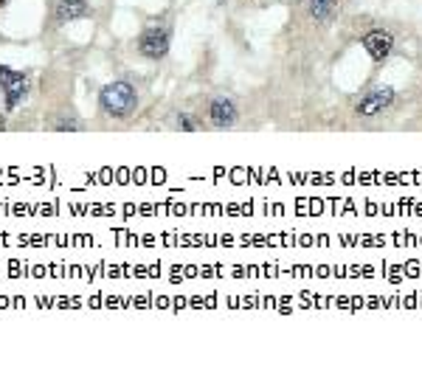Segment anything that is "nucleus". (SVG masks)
<instances>
[{"mask_svg": "<svg viewBox=\"0 0 422 374\" xmlns=\"http://www.w3.org/2000/svg\"><path fill=\"white\" fill-rule=\"evenodd\" d=\"M99 104H102V110H104L107 116H113V119H124V116H130V113L135 110V104H138V93H135V88H133L130 82L119 79V82H110V85L102 88V93H99Z\"/></svg>", "mask_w": 422, "mask_h": 374, "instance_id": "nucleus-1", "label": "nucleus"}, {"mask_svg": "<svg viewBox=\"0 0 422 374\" xmlns=\"http://www.w3.org/2000/svg\"><path fill=\"white\" fill-rule=\"evenodd\" d=\"M138 51L147 59H164L169 51V28H164V25L144 28V34L138 37Z\"/></svg>", "mask_w": 422, "mask_h": 374, "instance_id": "nucleus-2", "label": "nucleus"}, {"mask_svg": "<svg viewBox=\"0 0 422 374\" xmlns=\"http://www.w3.org/2000/svg\"><path fill=\"white\" fill-rule=\"evenodd\" d=\"M0 88H3V96H6V110H14L25 90H28V79L20 73V71H11L6 65H0Z\"/></svg>", "mask_w": 422, "mask_h": 374, "instance_id": "nucleus-3", "label": "nucleus"}, {"mask_svg": "<svg viewBox=\"0 0 422 374\" xmlns=\"http://www.w3.org/2000/svg\"><path fill=\"white\" fill-rule=\"evenodd\" d=\"M361 42H363V48L369 51V56H372L375 62H383V59L392 54V48H394V34L386 31V28H375V31L363 34Z\"/></svg>", "mask_w": 422, "mask_h": 374, "instance_id": "nucleus-4", "label": "nucleus"}, {"mask_svg": "<svg viewBox=\"0 0 422 374\" xmlns=\"http://www.w3.org/2000/svg\"><path fill=\"white\" fill-rule=\"evenodd\" d=\"M392 102H394V90L392 88H375L372 93H366L361 102H358V113L361 116H378V113H383L386 107H392Z\"/></svg>", "mask_w": 422, "mask_h": 374, "instance_id": "nucleus-5", "label": "nucleus"}, {"mask_svg": "<svg viewBox=\"0 0 422 374\" xmlns=\"http://www.w3.org/2000/svg\"><path fill=\"white\" fill-rule=\"evenodd\" d=\"M209 119L214 127H231L236 121V107L231 99H211L209 104Z\"/></svg>", "mask_w": 422, "mask_h": 374, "instance_id": "nucleus-6", "label": "nucleus"}, {"mask_svg": "<svg viewBox=\"0 0 422 374\" xmlns=\"http://www.w3.org/2000/svg\"><path fill=\"white\" fill-rule=\"evenodd\" d=\"M88 14H90V6L85 0H59L56 3V23H71V20H79Z\"/></svg>", "mask_w": 422, "mask_h": 374, "instance_id": "nucleus-7", "label": "nucleus"}, {"mask_svg": "<svg viewBox=\"0 0 422 374\" xmlns=\"http://www.w3.org/2000/svg\"><path fill=\"white\" fill-rule=\"evenodd\" d=\"M335 6H338V0H307V11H310V17L313 20H327L332 11H335Z\"/></svg>", "mask_w": 422, "mask_h": 374, "instance_id": "nucleus-8", "label": "nucleus"}, {"mask_svg": "<svg viewBox=\"0 0 422 374\" xmlns=\"http://www.w3.org/2000/svg\"><path fill=\"white\" fill-rule=\"evenodd\" d=\"M181 130H186V133H195V130H198L195 119H189V116H181Z\"/></svg>", "mask_w": 422, "mask_h": 374, "instance_id": "nucleus-9", "label": "nucleus"}, {"mask_svg": "<svg viewBox=\"0 0 422 374\" xmlns=\"http://www.w3.org/2000/svg\"><path fill=\"white\" fill-rule=\"evenodd\" d=\"M3 127H6V121H3V116H0V130H3Z\"/></svg>", "mask_w": 422, "mask_h": 374, "instance_id": "nucleus-10", "label": "nucleus"}, {"mask_svg": "<svg viewBox=\"0 0 422 374\" xmlns=\"http://www.w3.org/2000/svg\"><path fill=\"white\" fill-rule=\"evenodd\" d=\"M6 3H8V0H0V8H3V6H6Z\"/></svg>", "mask_w": 422, "mask_h": 374, "instance_id": "nucleus-11", "label": "nucleus"}]
</instances>
